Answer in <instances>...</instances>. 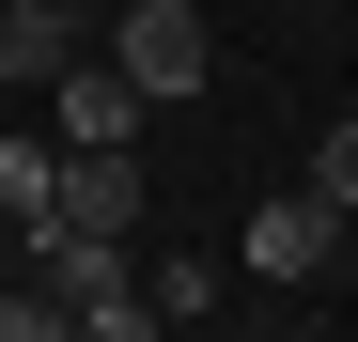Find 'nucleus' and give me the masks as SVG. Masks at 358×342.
Returning <instances> with one entry per match:
<instances>
[{"mask_svg": "<svg viewBox=\"0 0 358 342\" xmlns=\"http://www.w3.org/2000/svg\"><path fill=\"white\" fill-rule=\"evenodd\" d=\"M109 63H125L156 109H187L203 63H218V47H203V0H125V16H109Z\"/></svg>", "mask_w": 358, "mask_h": 342, "instance_id": "obj_1", "label": "nucleus"}, {"mask_svg": "<svg viewBox=\"0 0 358 342\" xmlns=\"http://www.w3.org/2000/svg\"><path fill=\"white\" fill-rule=\"evenodd\" d=\"M47 125H63L78 156H125V140L156 125V94H141L125 63H109V47H78V63H63V78H47Z\"/></svg>", "mask_w": 358, "mask_h": 342, "instance_id": "obj_2", "label": "nucleus"}, {"mask_svg": "<svg viewBox=\"0 0 358 342\" xmlns=\"http://www.w3.org/2000/svg\"><path fill=\"white\" fill-rule=\"evenodd\" d=\"M327 234H343V202H327V187L250 202V280H312V265H327Z\"/></svg>", "mask_w": 358, "mask_h": 342, "instance_id": "obj_3", "label": "nucleus"}, {"mask_svg": "<svg viewBox=\"0 0 358 342\" xmlns=\"http://www.w3.org/2000/svg\"><path fill=\"white\" fill-rule=\"evenodd\" d=\"M63 63H78V16H63V0H0V94H47Z\"/></svg>", "mask_w": 358, "mask_h": 342, "instance_id": "obj_4", "label": "nucleus"}, {"mask_svg": "<svg viewBox=\"0 0 358 342\" xmlns=\"http://www.w3.org/2000/svg\"><path fill=\"white\" fill-rule=\"evenodd\" d=\"M63 218H78V234H141V140L125 156H78L63 140Z\"/></svg>", "mask_w": 358, "mask_h": 342, "instance_id": "obj_5", "label": "nucleus"}, {"mask_svg": "<svg viewBox=\"0 0 358 342\" xmlns=\"http://www.w3.org/2000/svg\"><path fill=\"white\" fill-rule=\"evenodd\" d=\"M0 218H16V234L63 218V125H47V140H0Z\"/></svg>", "mask_w": 358, "mask_h": 342, "instance_id": "obj_6", "label": "nucleus"}, {"mask_svg": "<svg viewBox=\"0 0 358 342\" xmlns=\"http://www.w3.org/2000/svg\"><path fill=\"white\" fill-rule=\"evenodd\" d=\"M141 280H156V311H171V327H203V311H218V265H203V249H171V265H141Z\"/></svg>", "mask_w": 358, "mask_h": 342, "instance_id": "obj_7", "label": "nucleus"}, {"mask_svg": "<svg viewBox=\"0 0 358 342\" xmlns=\"http://www.w3.org/2000/svg\"><path fill=\"white\" fill-rule=\"evenodd\" d=\"M312 187H327V202H343V218H358V109H343V125H327V140H312Z\"/></svg>", "mask_w": 358, "mask_h": 342, "instance_id": "obj_8", "label": "nucleus"}, {"mask_svg": "<svg viewBox=\"0 0 358 342\" xmlns=\"http://www.w3.org/2000/svg\"><path fill=\"white\" fill-rule=\"evenodd\" d=\"M78 311H63V280H47V296H0V342H63Z\"/></svg>", "mask_w": 358, "mask_h": 342, "instance_id": "obj_9", "label": "nucleus"}]
</instances>
